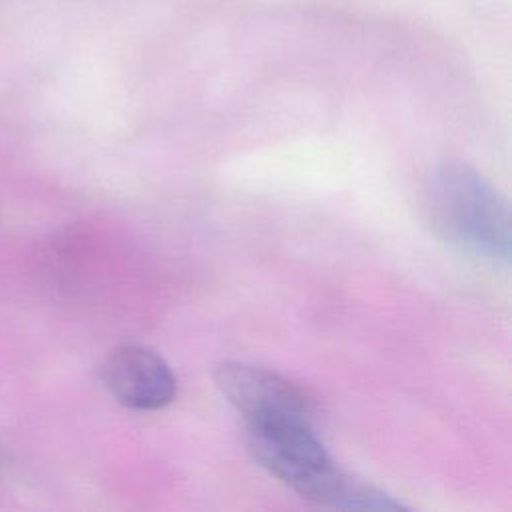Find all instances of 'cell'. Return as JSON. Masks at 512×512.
<instances>
[{
	"instance_id": "6da1fadb",
	"label": "cell",
	"mask_w": 512,
	"mask_h": 512,
	"mask_svg": "<svg viewBox=\"0 0 512 512\" xmlns=\"http://www.w3.org/2000/svg\"><path fill=\"white\" fill-rule=\"evenodd\" d=\"M426 222L444 242L510 260V212L506 198L472 166L460 160L442 162L424 188Z\"/></svg>"
},
{
	"instance_id": "7a4b0ae2",
	"label": "cell",
	"mask_w": 512,
	"mask_h": 512,
	"mask_svg": "<svg viewBox=\"0 0 512 512\" xmlns=\"http://www.w3.org/2000/svg\"><path fill=\"white\" fill-rule=\"evenodd\" d=\"M214 380L246 424L270 420L312 422V398L272 370L244 362H222L214 370Z\"/></svg>"
},
{
	"instance_id": "3957f363",
	"label": "cell",
	"mask_w": 512,
	"mask_h": 512,
	"mask_svg": "<svg viewBox=\"0 0 512 512\" xmlns=\"http://www.w3.org/2000/svg\"><path fill=\"white\" fill-rule=\"evenodd\" d=\"M106 390L134 410H156L176 396V376L162 356L138 344L114 348L100 366Z\"/></svg>"
}]
</instances>
